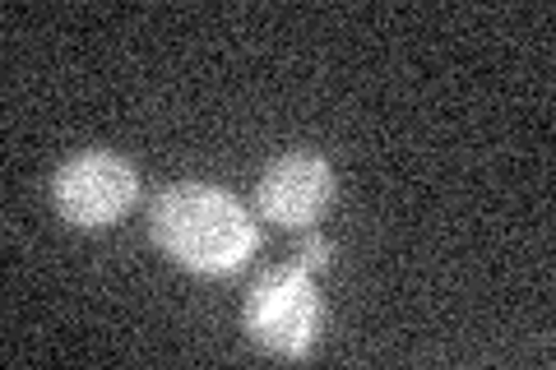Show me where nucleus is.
Listing matches in <instances>:
<instances>
[{
    "label": "nucleus",
    "mask_w": 556,
    "mask_h": 370,
    "mask_svg": "<svg viewBox=\"0 0 556 370\" xmlns=\"http://www.w3.org/2000/svg\"><path fill=\"white\" fill-rule=\"evenodd\" d=\"M149 237L181 269L223 278V273H237L255 255L260 227L232 190L208 186V181H177L153 200Z\"/></svg>",
    "instance_id": "1"
},
{
    "label": "nucleus",
    "mask_w": 556,
    "mask_h": 370,
    "mask_svg": "<svg viewBox=\"0 0 556 370\" xmlns=\"http://www.w3.org/2000/svg\"><path fill=\"white\" fill-rule=\"evenodd\" d=\"M320 324L325 306L316 283H311V269H302V264L265 273L241 302V329L278 357H306L320 339Z\"/></svg>",
    "instance_id": "2"
},
{
    "label": "nucleus",
    "mask_w": 556,
    "mask_h": 370,
    "mask_svg": "<svg viewBox=\"0 0 556 370\" xmlns=\"http://www.w3.org/2000/svg\"><path fill=\"white\" fill-rule=\"evenodd\" d=\"M135 195H139V171L108 149H84L51 176V204L79 232H98V227L121 222Z\"/></svg>",
    "instance_id": "3"
},
{
    "label": "nucleus",
    "mask_w": 556,
    "mask_h": 370,
    "mask_svg": "<svg viewBox=\"0 0 556 370\" xmlns=\"http://www.w3.org/2000/svg\"><path fill=\"white\" fill-rule=\"evenodd\" d=\"M334 204V171H329L325 157L316 153H283L274 157L265 167L255 186V208L265 222H278V227H302L316 222L325 208Z\"/></svg>",
    "instance_id": "4"
},
{
    "label": "nucleus",
    "mask_w": 556,
    "mask_h": 370,
    "mask_svg": "<svg viewBox=\"0 0 556 370\" xmlns=\"http://www.w3.org/2000/svg\"><path fill=\"white\" fill-rule=\"evenodd\" d=\"M329 259H334V245H329L325 237H306L298 245V264H302V269H325Z\"/></svg>",
    "instance_id": "5"
}]
</instances>
